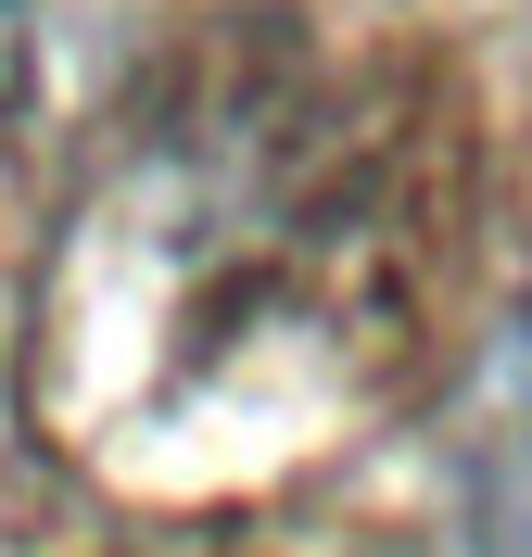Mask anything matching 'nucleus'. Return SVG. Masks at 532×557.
<instances>
[{
    "label": "nucleus",
    "instance_id": "obj_1",
    "mask_svg": "<svg viewBox=\"0 0 532 557\" xmlns=\"http://www.w3.org/2000/svg\"><path fill=\"white\" fill-rule=\"evenodd\" d=\"M0 38H13V0H0Z\"/></svg>",
    "mask_w": 532,
    "mask_h": 557
}]
</instances>
